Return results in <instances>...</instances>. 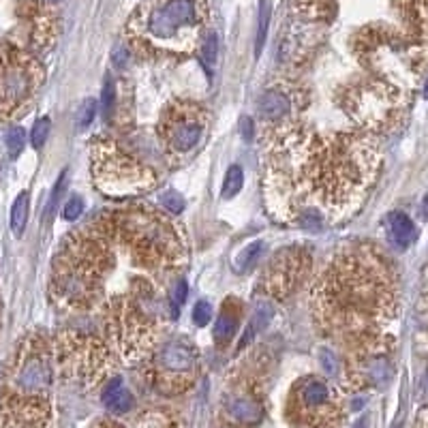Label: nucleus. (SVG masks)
I'll return each mask as SVG.
<instances>
[{"label": "nucleus", "mask_w": 428, "mask_h": 428, "mask_svg": "<svg viewBox=\"0 0 428 428\" xmlns=\"http://www.w3.org/2000/svg\"><path fill=\"white\" fill-rule=\"evenodd\" d=\"M377 146L367 133L315 135L290 131L270 144L266 203L280 221L317 212L328 221L358 206L377 172Z\"/></svg>", "instance_id": "f257e3e1"}, {"label": "nucleus", "mask_w": 428, "mask_h": 428, "mask_svg": "<svg viewBox=\"0 0 428 428\" xmlns=\"http://www.w3.org/2000/svg\"><path fill=\"white\" fill-rule=\"evenodd\" d=\"M313 315L336 340L369 347L384 343L396 317V280L371 246H349L332 257L313 287Z\"/></svg>", "instance_id": "f03ea898"}, {"label": "nucleus", "mask_w": 428, "mask_h": 428, "mask_svg": "<svg viewBox=\"0 0 428 428\" xmlns=\"http://www.w3.org/2000/svg\"><path fill=\"white\" fill-rule=\"evenodd\" d=\"M208 18L206 0H144L131 13L124 35L144 58H184L201 45Z\"/></svg>", "instance_id": "7ed1b4c3"}, {"label": "nucleus", "mask_w": 428, "mask_h": 428, "mask_svg": "<svg viewBox=\"0 0 428 428\" xmlns=\"http://www.w3.org/2000/svg\"><path fill=\"white\" fill-rule=\"evenodd\" d=\"M109 214L118 240L135 266H141L155 276L184 266V236L167 217L150 208H126Z\"/></svg>", "instance_id": "20e7f679"}, {"label": "nucleus", "mask_w": 428, "mask_h": 428, "mask_svg": "<svg viewBox=\"0 0 428 428\" xmlns=\"http://www.w3.org/2000/svg\"><path fill=\"white\" fill-rule=\"evenodd\" d=\"M93 180L109 197H131L157 186V172L141 159L129 155L114 141L99 144L93 150Z\"/></svg>", "instance_id": "39448f33"}, {"label": "nucleus", "mask_w": 428, "mask_h": 428, "mask_svg": "<svg viewBox=\"0 0 428 428\" xmlns=\"http://www.w3.org/2000/svg\"><path fill=\"white\" fill-rule=\"evenodd\" d=\"M405 107L403 90L386 80H364L349 86L343 95L345 114L367 135L396 126Z\"/></svg>", "instance_id": "423d86ee"}, {"label": "nucleus", "mask_w": 428, "mask_h": 428, "mask_svg": "<svg viewBox=\"0 0 428 428\" xmlns=\"http://www.w3.org/2000/svg\"><path fill=\"white\" fill-rule=\"evenodd\" d=\"M43 84V66L24 47L0 43V120L24 114Z\"/></svg>", "instance_id": "0eeeda50"}, {"label": "nucleus", "mask_w": 428, "mask_h": 428, "mask_svg": "<svg viewBox=\"0 0 428 428\" xmlns=\"http://www.w3.org/2000/svg\"><path fill=\"white\" fill-rule=\"evenodd\" d=\"M54 347L41 334L22 340L7 369V390L3 398L37 400L47 398L54 373Z\"/></svg>", "instance_id": "6e6552de"}, {"label": "nucleus", "mask_w": 428, "mask_h": 428, "mask_svg": "<svg viewBox=\"0 0 428 428\" xmlns=\"http://www.w3.org/2000/svg\"><path fill=\"white\" fill-rule=\"evenodd\" d=\"M208 112L203 105L178 99L170 103L157 124L159 144L170 163L186 161L199 146L208 131Z\"/></svg>", "instance_id": "1a4fd4ad"}, {"label": "nucleus", "mask_w": 428, "mask_h": 428, "mask_svg": "<svg viewBox=\"0 0 428 428\" xmlns=\"http://www.w3.org/2000/svg\"><path fill=\"white\" fill-rule=\"evenodd\" d=\"M287 417L307 428H336L345 420L343 394L323 377H302L290 392Z\"/></svg>", "instance_id": "9d476101"}, {"label": "nucleus", "mask_w": 428, "mask_h": 428, "mask_svg": "<svg viewBox=\"0 0 428 428\" xmlns=\"http://www.w3.org/2000/svg\"><path fill=\"white\" fill-rule=\"evenodd\" d=\"M54 355L69 377L95 388L109 377V345L86 332H64L56 340Z\"/></svg>", "instance_id": "9b49d317"}, {"label": "nucleus", "mask_w": 428, "mask_h": 428, "mask_svg": "<svg viewBox=\"0 0 428 428\" xmlns=\"http://www.w3.org/2000/svg\"><path fill=\"white\" fill-rule=\"evenodd\" d=\"M197 371V351L186 343H165L153 353L150 381L161 394L184 392Z\"/></svg>", "instance_id": "f8f14e48"}, {"label": "nucleus", "mask_w": 428, "mask_h": 428, "mask_svg": "<svg viewBox=\"0 0 428 428\" xmlns=\"http://www.w3.org/2000/svg\"><path fill=\"white\" fill-rule=\"evenodd\" d=\"M309 266H311V255L309 251L300 246H292L276 253L259 283L263 296H257V300H266L272 304L287 300L300 285V280L307 276Z\"/></svg>", "instance_id": "ddd939ff"}, {"label": "nucleus", "mask_w": 428, "mask_h": 428, "mask_svg": "<svg viewBox=\"0 0 428 428\" xmlns=\"http://www.w3.org/2000/svg\"><path fill=\"white\" fill-rule=\"evenodd\" d=\"M298 103H300V90L296 88L294 82L280 80L263 90V95L259 97L257 114L259 122L268 129L266 135L270 144H274L276 139L287 135L290 131L298 129L296 126Z\"/></svg>", "instance_id": "4468645a"}, {"label": "nucleus", "mask_w": 428, "mask_h": 428, "mask_svg": "<svg viewBox=\"0 0 428 428\" xmlns=\"http://www.w3.org/2000/svg\"><path fill=\"white\" fill-rule=\"evenodd\" d=\"M20 18L24 22L28 47L32 52L47 49L54 43L56 32H58L56 18L45 5L37 3V0H24V3L20 5Z\"/></svg>", "instance_id": "2eb2a0df"}, {"label": "nucleus", "mask_w": 428, "mask_h": 428, "mask_svg": "<svg viewBox=\"0 0 428 428\" xmlns=\"http://www.w3.org/2000/svg\"><path fill=\"white\" fill-rule=\"evenodd\" d=\"M221 411H223V420L232 428H255L263 420L261 403L255 396L244 392L225 396Z\"/></svg>", "instance_id": "dca6fc26"}, {"label": "nucleus", "mask_w": 428, "mask_h": 428, "mask_svg": "<svg viewBox=\"0 0 428 428\" xmlns=\"http://www.w3.org/2000/svg\"><path fill=\"white\" fill-rule=\"evenodd\" d=\"M386 234H388V240L398 249H407L409 244H413V240L417 236L413 221L405 212H398V210L390 212L386 217Z\"/></svg>", "instance_id": "f3484780"}, {"label": "nucleus", "mask_w": 428, "mask_h": 428, "mask_svg": "<svg viewBox=\"0 0 428 428\" xmlns=\"http://www.w3.org/2000/svg\"><path fill=\"white\" fill-rule=\"evenodd\" d=\"M103 405L107 407L109 413L114 415H122V413H129L135 405V398L133 394L124 388V384L116 377V379H109L105 390H103Z\"/></svg>", "instance_id": "a211bd4d"}, {"label": "nucleus", "mask_w": 428, "mask_h": 428, "mask_svg": "<svg viewBox=\"0 0 428 428\" xmlns=\"http://www.w3.org/2000/svg\"><path fill=\"white\" fill-rule=\"evenodd\" d=\"M240 307L236 300H230L223 304V313L219 315L217 323H214V340L219 345H227L232 340V336L236 334L238 326H240Z\"/></svg>", "instance_id": "6ab92c4d"}, {"label": "nucleus", "mask_w": 428, "mask_h": 428, "mask_svg": "<svg viewBox=\"0 0 428 428\" xmlns=\"http://www.w3.org/2000/svg\"><path fill=\"white\" fill-rule=\"evenodd\" d=\"M28 206H30V197L24 191L18 195V199L13 201V208H11V232L18 238L24 234L26 223H28Z\"/></svg>", "instance_id": "aec40b11"}, {"label": "nucleus", "mask_w": 428, "mask_h": 428, "mask_svg": "<svg viewBox=\"0 0 428 428\" xmlns=\"http://www.w3.org/2000/svg\"><path fill=\"white\" fill-rule=\"evenodd\" d=\"M261 253H263V242H251L242 253H240V257L236 259V270L238 272H249V270H253L257 263H259V259H261Z\"/></svg>", "instance_id": "412c9836"}, {"label": "nucleus", "mask_w": 428, "mask_h": 428, "mask_svg": "<svg viewBox=\"0 0 428 428\" xmlns=\"http://www.w3.org/2000/svg\"><path fill=\"white\" fill-rule=\"evenodd\" d=\"M270 13H272V5L270 0H261L259 3V24H257V39H255V52L257 56L261 54L263 45H266V37H268V26H270Z\"/></svg>", "instance_id": "4be33fe9"}, {"label": "nucleus", "mask_w": 428, "mask_h": 428, "mask_svg": "<svg viewBox=\"0 0 428 428\" xmlns=\"http://www.w3.org/2000/svg\"><path fill=\"white\" fill-rule=\"evenodd\" d=\"M244 186V172L238 165H232L225 174V182H223V197L232 199L240 193V189Z\"/></svg>", "instance_id": "5701e85b"}, {"label": "nucleus", "mask_w": 428, "mask_h": 428, "mask_svg": "<svg viewBox=\"0 0 428 428\" xmlns=\"http://www.w3.org/2000/svg\"><path fill=\"white\" fill-rule=\"evenodd\" d=\"M101 105H103V118H105V122H112L114 114H116V86H114V78L112 76L105 78Z\"/></svg>", "instance_id": "b1692460"}, {"label": "nucleus", "mask_w": 428, "mask_h": 428, "mask_svg": "<svg viewBox=\"0 0 428 428\" xmlns=\"http://www.w3.org/2000/svg\"><path fill=\"white\" fill-rule=\"evenodd\" d=\"M24 144H26V133L22 126H13L9 129L7 133V150H9V157L11 159H18L24 150Z\"/></svg>", "instance_id": "393cba45"}, {"label": "nucleus", "mask_w": 428, "mask_h": 428, "mask_svg": "<svg viewBox=\"0 0 428 428\" xmlns=\"http://www.w3.org/2000/svg\"><path fill=\"white\" fill-rule=\"evenodd\" d=\"M159 203H161L163 210H167L172 214H180L184 210V206H186L184 197L178 191H165V193H161L159 195Z\"/></svg>", "instance_id": "a878e982"}, {"label": "nucleus", "mask_w": 428, "mask_h": 428, "mask_svg": "<svg viewBox=\"0 0 428 428\" xmlns=\"http://www.w3.org/2000/svg\"><path fill=\"white\" fill-rule=\"evenodd\" d=\"M199 49H201V58L212 66L214 62H217V54H219V39H217V35H214V32H206V37H203V41H201V45H199Z\"/></svg>", "instance_id": "bb28decb"}, {"label": "nucleus", "mask_w": 428, "mask_h": 428, "mask_svg": "<svg viewBox=\"0 0 428 428\" xmlns=\"http://www.w3.org/2000/svg\"><path fill=\"white\" fill-rule=\"evenodd\" d=\"M49 118L47 116H43V118H39L37 122H35V126H32V133H30V141H32V146L35 148H41L45 141H47V135H49Z\"/></svg>", "instance_id": "cd10ccee"}, {"label": "nucleus", "mask_w": 428, "mask_h": 428, "mask_svg": "<svg viewBox=\"0 0 428 428\" xmlns=\"http://www.w3.org/2000/svg\"><path fill=\"white\" fill-rule=\"evenodd\" d=\"M82 212H84V199H82L80 195H73V197H71V199L64 203L62 217H64L66 221H78V219L82 217Z\"/></svg>", "instance_id": "c85d7f7f"}, {"label": "nucleus", "mask_w": 428, "mask_h": 428, "mask_svg": "<svg viewBox=\"0 0 428 428\" xmlns=\"http://www.w3.org/2000/svg\"><path fill=\"white\" fill-rule=\"evenodd\" d=\"M95 116H97V103H95L93 99L84 101L82 107H80V112H78V126H80V129L90 126L93 120H95Z\"/></svg>", "instance_id": "c756f323"}, {"label": "nucleus", "mask_w": 428, "mask_h": 428, "mask_svg": "<svg viewBox=\"0 0 428 428\" xmlns=\"http://www.w3.org/2000/svg\"><path fill=\"white\" fill-rule=\"evenodd\" d=\"M210 317H212V309H210V304L203 302V300L197 302L195 309H193V321H195V326L206 328V326L210 323Z\"/></svg>", "instance_id": "7c9ffc66"}, {"label": "nucleus", "mask_w": 428, "mask_h": 428, "mask_svg": "<svg viewBox=\"0 0 428 428\" xmlns=\"http://www.w3.org/2000/svg\"><path fill=\"white\" fill-rule=\"evenodd\" d=\"M242 137H244V141H253V137H255V124L251 118L242 120Z\"/></svg>", "instance_id": "2f4dec72"}, {"label": "nucleus", "mask_w": 428, "mask_h": 428, "mask_svg": "<svg viewBox=\"0 0 428 428\" xmlns=\"http://www.w3.org/2000/svg\"><path fill=\"white\" fill-rule=\"evenodd\" d=\"M90 428H122L120 424H116L114 420H99L95 426H90Z\"/></svg>", "instance_id": "473e14b6"}, {"label": "nucleus", "mask_w": 428, "mask_h": 428, "mask_svg": "<svg viewBox=\"0 0 428 428\" xmlns=\"http://www.w3.org/2000/svg\"><path fill=\"white\" fill-rule=\"evenodd\" d=\"M422 212H424V217L428 219V195L422 199Z\"/></svg>", "instance_id": "72a5a7b5"}, {"label": "nucleus", "mask_w": 428, "mask_h": 428, "mask_svg": "<svg viewBox=\"0 0 428 428\" xmlns=\"http://www.w3.org/2000/svg\"><path fill=\"white\" fill-rule=\"evenodd\" d=\"M353 428H364V420H358V422L353 424Z\"/></svg>", "instance_id": "f704fd0d"}, {"label": "nucleus", "mask_w": 428, "mask_h": 428, "mask_svg": "<svg viewBox=\"0 0 428 428\" xmlns=\"http://www.w3.org/2000/svg\"><path fill=\"white\" fill-rule=\"evenodd\" d=\"M424 99L428 101V78H426V84H424Z\"/></svg>", "instance_id": "c9c22d12"}]
</instances>
